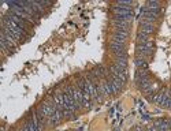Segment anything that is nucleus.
Here are the masks:
<instances>
[{
    "instance_id": "obj_4",
    "label": "nucleus",
    "mask_w": 171,
    "mask_h": 131,
    "mask_svg": "<svg viewBox=\"0 0 171 131\" xmlns=\"http://www.w3.org/2000/svg\"><path fill=\"white\" fill-rule=\"evenodd\" d=\"M153 126L157 127V130H159V131H170V129H169V120H163V119L156 120V122L153 123Z\"/></svg>"
},
{
    "instance_id": "obj_2",
    "label": "nucleus",
    "mask_w": 171,
    "mask_h": 131,
    "mask_svg": "<svg viewBox=\"0 0 171 131\" xmlns=\"http://www.w3.org/2000/svg\"><path fill=\"white\" fill-rule=\"evenodd\" d=\"M109 49L114 52L116 56H126V52H125V44L122 43H116V41H111L109 44Z\"/></svg>"
},
{
    "instance_id": "obj_7",
    "label": "nucleus",
    "mask_w": 171,
    "mask_h": 131,
    "mask_svg": "<svg viewBox=\"0 0 171 131\" xmlns=\"http://www.w3.org/2000/svg\"><path fill=\"white\" fill-rule=\"evenodd\" d=\"M169 129H170V131H171V120H169Z\"/></svg>"
},
{
    "instance_id": "obj_6",
    "label": "nucleus",
    "mask_w": 171,
    "mask_h": 131,
    "mask_svg": "<svg viewBox=\"0 0 171 131\" xmlns=\"http://www.w3.org/2000/svg\"><path fill=\"white\" fill-rule=\"evenodd\" d=\"M115 6L126 7V8H132V7H133V3H132V2H118V3H115Z\"/></svg>"
},
{
    "instance_id": "obj_3",
    "label": "nucleus",
    "mask_w": 171,
    "mask_h": 131,
    "mask_svg": "<svg viewBox=\"0 0 171 131\" xmlns=\"http://www.w3.org/2000/svg\"><path fill=\"white\" fill-rule=\"evenodd\" d=\"M112 11H114L115 15H119V16H132L133 15V10L132 8H126V7H119V6H115L112 7Z\"/></svg>"
},
{
    "instance_id": "obj_1",
    "label": "nucleus",
    "mask_w": 171,
    "mask_h": 131,
    "mask_svg": "<svg viewBox=\"0 0 171 131\" xmlns=\"http://www.w3.org/2000/svg\"><path fill=\"white\" fill-rule=\"evenodd\" d=\"M129 32L130 30H123V29H116L114 33H112V41H116V43H122L125 44L126 40L129 38Z\"/></svg>"
},
{
    "instance_id": "obj_5",
    "label": "nucleus",
    "mask_w": 171,
    "mask_h": 131,
    "mask_svg": "<svg viewBox=\"0 0 171 131\" xmlns=\"http://www.w3.org/2000/svg\"><path fill=\"white\" fill-rule=\"evenodd\" d=\"M153 25H149V26H140V30L138 32H141L144 34H146V36H150V33H153Z\"/></svg>"
}]
</instances>
